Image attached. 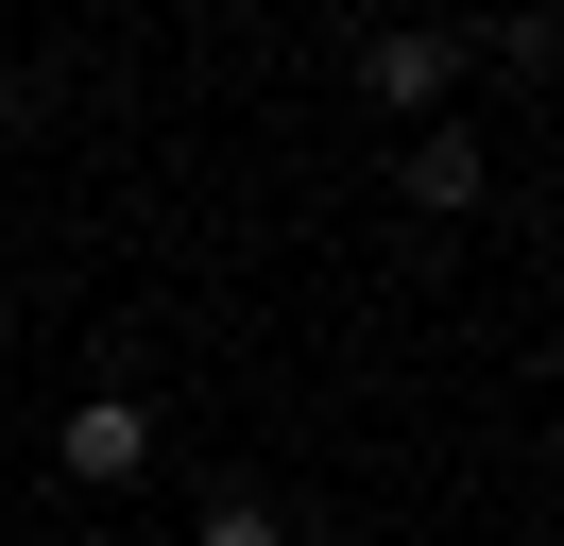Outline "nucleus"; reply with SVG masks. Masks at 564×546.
I'll return each mask as SVG.
<instances>
[{
  "instance_id": "obj_3",
  "label": "nucleus",
  "mask_w": 564,
  "mask_h": 546,
  "mask_svg": "<svg viewBox=\"0 0 564 546\" xmlns=\"http://www.w3.org/2000/svg\"><path fill=\"white\" fill-rule=\"evenodd\" d=\"M393 188H411V205H445V222H462V205H479V136H462V120H427L411 154H393Z\"/></svg>"
},
{
  "instance_id": "obj_2",
  "label": "nucleus",
  "mask_w": 564,
  "mask_h": 546,
  "mask_svg": "<svg viewBox=\"0 0 564 546\" xmlns=\"http://www.w3.org/2000/svg\"><path fill=\"white\" fill-rule=\"evenodd\" d=\"M52 461H69V478H86V495H120V478H138V461H154V410H138V393H86V410H69V427H52Z\"/></svg>"
},
{
  "instance_id": "obj_1",
  "label": "nucleus",
  "mask_w": 564,
  "mask_h": 546,
  "mask_svg": "<svg viewBox=\"0 0 564 546\" xmlns=\"http://www.w3.org/2000/svg\"><path fill=\"white\" fill-rule=\"evenodd\" d=\"M359 86H377L393 120H445V86H462V34H445V18H393L377 52H359Z\"/></svg>"
},
{
  "instance_id": "obj_4",
  "label": "nucleus",
  "mask_w": 564,
  "mask_h": 546,
  "mask_svg": "<svg viewBox=\"0 0 564 546\" xmlns=\"http://www.w3.org/2000/svg\"><path fill=\"white\" fill-rule=\"evenodd\" d=\"M188 546H291V529H274V512H257V495H223V512H206V529H188Z\"/></svg>"
}]
</instances>
